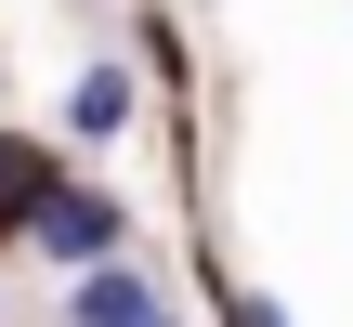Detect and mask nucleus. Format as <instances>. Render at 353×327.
<instances>
[{"label": "nucleus", "instance_id": "39448f33", "mask_svg": "<svg viewBox=\"0 0 353 327\" xmlns=\"http://www.w3.org/2000/svg\"><path fill=\"white\" fill-rule=\"evenodd\" d=\"M223 327H288V315H275L262 288H236V315H223Z\"/></svg>", "mask_w": 353, "mask_h": 327}, {"label": "nucleus", "instance_id": "f03ea898", "mask_svg": "<svg viewBox=\"0 0 353 327\" xmlns=\"http://www.w3.org/2000/svg\"><path fill=\"white\" fill-rule=\"evenodd\" d=\"M65 327H170V288H157L131 249H105V262L65 275Z\"/></svg>", "mask_w": 353, "mask_h": 327}, {"label": "nucleus", "instance_id": "f257e3e1", "mask_svg": "<svg viewBox=\"0 0 353 327\" xmlns=\"http://www.w3.org/2000/svg\"><path fill=\"white\" fill-rule=\"evenodd\" d=\"M118 236H131V223H118V197H105V184H52V197L26 210V249H39V262H65V275H79V262H105Z\"/></svg>", "mask_w": 353, "mask_h": 327}, {"label": "nucleus", "instance_id": "20e7f679", "mask_svg": "<svg viewBox=\"0 0 353 327\" xmlns=\"http://www.w3.org/2000/svg\"><path fill=\"white\" fill-rule=\"evenodd\" d=\"M65 170H52V144H26V131H0V223H26L39 197H52Z\"/></svg>", "mask_w": 353, "mask_h": 327}, {"label": "nucleus", "instance_id": "7ed1b4c3", "mask_svg": "<svg viewBox=\"0 0 353 327\" xmlns=\"http://www.w3.org/2000/svg\"><path fill=\"white\" fill-rule=\"evenodd\" d=\"M65 131H79V144H118V131H131V66H79Z\"/></svg>", "mask_w": 353, "mask_h": 327}]
</instances>
